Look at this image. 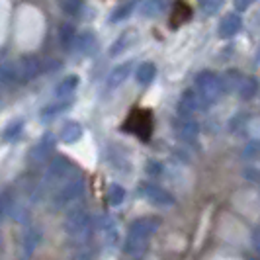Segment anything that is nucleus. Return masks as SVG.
Listing matches in <instances>:
<instances>
[{
    "label": "nucleus",
    "mask_w": 260,
    "mask_h": 260,
    "mask_svg": "<svg viewBox=\"0 0 260 260\" xmlns=\"http://www.w3.org/2000/svg\"><path fill=\"white\" fill-rule=\"evenodd\" d=\"M133 69H135V63H133V61L117 65L116 69L110 73V77H108V88H117L119 84H123V82L129 78L131 73H133Z\"/></svg>",
    "instance_id": "obj_13"
},
{
    "label": "nucleus",
    "mask_w": 260,
    "mask_h": 260,
    "mask_svg": "<svg viewBox=\"0 0 260 260\" xmlns=\"http://www.w3.org/2000/svg\"><path fill=\"white\" fill-rule=\"evenodd\" d=\"M67 108H69V102H63V104H51V106H45L43 110H41V117L43 119H53V117H57L61 112H65Z\"/></svg>",
    "instance_id": "obj_29"
},
{
    "label": "nucleus",
    "mask_w": 260,
    "mask_h": 260,
    "mask_svg": "<svg viewBox=\"0 0 260 260\" xmlns=\"http://www.w3.org/2000/svg\"><path fill=\"white\" fill-rule=\"evenodd\" d=\"M88 225H90V213L84 208H73L69 211L65 219V229L69 235L73 237L84 235L88 231Z\"/></svg>",
    "instance_id": "obj_5"
},
{
    "label": "nucleus",
    "mask_w": 260,
    "mask_h": 260,
    "mask_svg": "<svg viewBox=\"0 0 260 260\" xmlns=\"http://www.w3.org/2000/svg\"><path fill=\"white\" fill-rule=\"evenodd\" d=\"M260 156V139H252L250 143L243 147V158L247 160H254Z\"/></svg>",
    "instance_id": "obj_30"
},
{
    "label": "nucleus",
    "mask_w": 260,
    "mask_h": 260,
    "mask_svg": "<svg viewBox=\"0 0 260 260\" xmlns=\"http://www.w3.org/2000/svg\"><path fill=\"white\" fill-rule=\"evenodd\" d=\"M123 200H125V188L119 184H114L108 192V202L112 206H119V204H123Z\"/></svg>",
    "instance_id": "obj_27"
},
{
    "label": "nucleus",
    "mask_w": 260,
    "mask_h": 260,
    "mask_svg": "<svg viewBox=\"0 0 260 260\" xmlns=\"http://www.w3.org/2000/svg\"><path fill=\"white\" fill-rule=\"evenodd\" d=\"M82 190H84V180H82L80 176H77V178L71 176V178L65 180L63 186L55 192V196H53V206H55V208H65L67 204H71V202H75V200L80 198Z\"/></svg>",
    "instance_id": "obj_3"
},
{
    "label": "nucleus",
    "mask_w": 260,
    "mask_h": 260,
    "mask_svg": "<svg viewBox=\"0 0 260 260\" xmlns=\"http://www.w3.org/2000/svg\"><path fill=\"white\" fill-rule=\"evenodd\" d=\"M43 65L41 61L36 57H24L20 63H18V73H20V80H34L36 77L41 75Z\"/></svg>",
    "instance_id": "obj_10"
},
{
    "label": "nucleus",
    "mask_w": 260,
    "mask_h": 260,
    "mask_svg": "<svg viewBox=\"0 0 260 260\" xmlns=\"http://www.w3.org/2000/svg\"><path fill=\"white\" fill-rule=\"evenodd\" d=\"M53 147H55V139H53L51 135H45V137L31 149L29 158H31L34 162H41V160H45V158L53 153Z\"/></svg>",
    "instance_id": "obj_15"
},
{
    "label": "nucleus",
    "mask_w": 260,
    "mask_h": 260,
    "mask_svg": "<svg viewBox=\"0 0 260 260\" xmlns=\"http://www.w3.org/2000/svg\"><path fill=\"white\" fill-rule=\"evenodd\" d=\"M20 127H22V123H16L14 127H8V131H6V139H14V135L20 131Z\"/></svg>",
    "instance_id": "obj_40"
},
{
    "label": "nucleus",
    "mask_w": 260,
    "mask_h": 260,
    "mask_svg": "<svg viewBox=\"0 0 260 260\" xmlns=\"http://www.w3.org/2000/svg\"><path fill=\"white\" fill-rule=\"evenodd\" d=\"M241 78H243V75H241L239 71H235V69L227 71V73H225V75L221 77L223 90H225V92L237 90V88H239V84H241Z\"/></svg>",
    "instance_id": "obj_21"
},
{
    "label": "nucleus",
    "mask_w": 260,
    "mask_h": 260,
    "mask_svg": "<svg viewBox=\"0 0 260 260\" xmlns=\"http://www.w3.org/2000/svg\"><path fill=\"white\" fill-rule=\"evenodd\" d=\"M192 18V6L186 0H176L172 6V14H170V26L172 29L180 27L182 24H186Z\"/></svg>",
    "instance_id": "obj_11"
},
{
    "label": "nucleus",
    "mask_w": 260,
    "mask_h": 260,
    "mask_svg": "<svg viewBox=\"0 0 260 260\" xmlns=\"http://www.w3.org/2000/svg\"><path fill=\"white\" fill-rule=\"evenodd\" d=\"M75 172V165L67 158V156H57L53 158L49 169H47V176L45 182L47 184H63L65 180H69Z\"/></svg>",
    "instance_id": "obj_4"
},
{
    "label": "nucleus",
    "mask_w": 260,
    "mask_h": 260,
    "mask_svg": "<svg viewBox=\"0 0 260 260\" xmlns=\"http://www.w3.org/2000/svg\"><path fill=\"white\" fill-rule=\"evenodd\" d=\"M59 4L67 14H78L82 8V0H59Z\"/></svg>",
    "instance_id": "obj_33"
},
{
    "label": "nucleus",
    "mask_w": 260,
    "mask_h": 260,
    "mask_svg": "<svg viewBox=\"0 0 260 260\" xmlns=\"http://www.w3.org/2000/svg\"><path fill=\"white\" fill-rule=\"evenodd\" d=\"M258 61H260V49H258Z\"/></svg>",
    "instance_id": "obj_41"
},
{
    "label": "nucleus",
    "mask_w": 260,
    "mask_h": 260,
    "mask_svg": "<svg viewBox=\"0 0 260 260\" xmlns=\"http://www.w3.org/2000/svg\"><path fill=\"white\" fill-rule=\"evenodd\" d=\"M254 2H256V0H233V6L239 12H245V10H248Z\"/></svg>",
    "instance_id": "obj_36"
},
{
    "label": "nucleus",
    "mask_w": 260,
    "mask_h": 260,
    "mask_svg": "<svg viewBox=\"0 0 260 260\" xmlns=\"http://www.w3.org/2000/svg\"><path fill=\"white\" fill-rule=\"evenodd\" d=\"M237 90H239V96H241L243 100H250V98H254L256 92H258V82H256V78H252V77H243Z\"/></svg>",
    "instance_id": "obj_18"
},
{
    "label": "nucleus",
    "mask_w": 260,
    "mask_h": 260,
    "mask_svg": "<svg viewBox=\"0 0 260 260\" xmlns=\"http://www.w3.org/2000/svg\"><path fill=\"white\" fill-rule=\"evenodd\" d=\"M208 102L196 92V88H188L178 98V114L180 116H194L198 110H206Z\"/></svg>",
    "instance_id": "obj_6"
},
{
    "label": "nucleus",
    "mask_w": 260,
    "mask_h": 260,
    "mask_svg": "<svg viewBox=\"0 0 260 260\" xmlns=\"http://www.w3.org/2000/svg\"><path fill=\"white\" fill-rule=\"evenodd\" d=\"M252 247L256 248V252L260 254V229H256V231L252 233Z\"/></svg>",
    "instance_id": "obj_39"
},
{
    "label": "nucleus",
    "mask_w": 260,
    "mask_h": 260,
    "mask_svg": "<svg viewBox=\"0 0 260 260\" xmlns=\"http://www.w3.org/2000/svg\"><path fill=\"white\" fill-rule=\"evenodd\" d=\"M78 86V77H67L63 78L57 86H55V96L57 98H67V96H71L73 92H75V88Z\"/></svg>",
    "instance_id": "obj_19"
},
{
    "label": "nucleus",
    "mask_w": 260,
    "mask_h": 260,
    "mask_svg": "<svg viewBox=\"0 0 260 260\" xmlns=\"http://www.w3.org/2000/svg\"><path fill=\"white\" fill-rule=\"evenodd\" d=\"M167 10V0H147L143 6V14L149 16H158Z\"/></svg>",
    "instance_id": "obj_25"
},
{
    "label": "nucleus",
    "mask_w": 260,
    "mask_h": 260,
    "mask_svg": "<svg viewBox=\"0 0 260 260\" xmlns=\"http://www.w3.org/2000/svg\"><path fill=\"white\" fill-rule=\"evenodd\" d=\"M160 169H162V167H160V162H156V160H151V162L147 165V172H149L151 176H158V174H160Z\"/></svg>",
    "instance_id": "obj_37"
},
{
    "label": "nucleus",
    "mask_w": 260,
    "mask_h": 260,
    "mask_svg": "<svg viewBox=\"0 0 260 260\" xmlns=\"http://www.w3.org/2000/svg\"><path fill=\"white\" fill-rule=\"evenodd\" d=\"M137 39V34L133 31V29H127V31H123L119 38L112 43V47H110V55L112 57H117V55H121L123 51H127L131 47V43Z\"/></svg>",
    "instance_id": "obj_16"
},
{
    "label": "nucleus",
    "mask_w": 260,
    "mask_h": 260,
    "mask_svg": "<svg viewBox=\"0 0 260 260\" xmlns=\"http://www.w3.org/2000/svg\"><path fill=\"white\" fill-rule=\"evenodd\" d=\"M135 6H137V0H131V2H127V4H125V6H121V8H119L114 16H112V22H121V20L129 18L131 12L135 10Z\"/></svg>",
    "instance_id": "obj_31"
},
{
    "label": "nucleus",
    "mask_w": 260,
    "mask_h": 260,
    "mask_svg": "<svg viewBox=\"0 0 260 260\" xmlns=\"http://www.w3.org/2000/svg\"><path fill=\"white\" fill-rule=\"evenodd\" d=\"M156 77V67L153 63H141V65L135 69V80L141 84V86H147V84H151Z\"/></svg>",
    "instance_id": "obj_17"
},
{
    "label": "nucleus",
    "mask_w": 260,
    "mask_h": 260,
    "mask_svg": "<svg viewBox=\"0 0 260 260\" xmlns=\"http://www.w3.org/2000/svg\"><path fill=\"white\" fill-rule=\"evenodd\" d=\"M145 247H147V239L135 237V235H127L123 250H125L127 254H139V252H143L145 250Z\"/></svg>",
    "instance_id": "obj_22"
},
{
    "label": "nucleus",
    "mask_w": 260,
    "mask_h": 260,
    "mask_svg": "<svg viewBox=\"0 0 260 260\" xmlns=\"http://www.w3.org/2000/svg\"><path fill=\"white\" fill-rule=\"evenodd\" d=\"M158 225H160V221L155 219V217H141V219L131 223L129 235H135V237H141V239L149 241L155 235L156 229H158Z\"/></svg>",
    "instance_id": "obj_9"
},
{
    "label": "nucleus",
    "mask_w": 260,
    "mask_h": 260,
    "mask_svg": "<svg viewBox=\"0 0 260 260\" xmlns=\"http://www.w3.org/2000/svg\"><path fill=\"white\" fill-rule=\"evenodd\" d=\"M145 196L153 206H158V208H169L174 204V196L167 192L165 188L156 186V184H147L145 186Z\"/></svg>",
    "instance_id": "obj_8"
},
{
    "label": "nucleus",
    "mask_w": 260,
    "mask_h": 260,
    "mask_svg": "<svg viewBox=\"0 0 260 260\" xmlns=\"http://www.w3.org/2000/svg\"><path fill=\"white\" fill-rule=\"evenodd\" d=\"M75 38H77V31L71 24H63L61 29H59V39H61V45L65 47L67 51L73 49V43H75Z\"/></svg>",
    "instance_id": "obj_23"
},
{
    "label": "nucleus",
    "mask_w": 260,
    "mask_h": 260,
    "mask_svg": "<svg viewBox=\"0 0 260 260\" xmlns=\"http://www.w3.org/2000/svg\"><path fill=\"white\" fill-rule=\"evenodd\" d=\"M73 49L80 55H90L96 49V38L92 31H82L75 38V43H73Z\"/></svg>",
    "instance_id": "obj_14"
},
{
    "label": "nucleus",
    "mask_w": 260,
    "mask_h": 260,
    "mask_svg": "<svg viewBox=\"0 0 260 260\" xmlns=\"http://www.w3.org/2000/svg\"><path fill=\"white\" fill-rule=\"evenodd\" d=\"M0 78L4 82H16V80H20L18 63H4V65L0 67Z\"/></svg>",
    "instance_id": "obj_24"
},
{
    "label": "nucleus",
    "mask_w": 260,
    "mask_h": 260,
    "mask_svg": "<svg viewBox=\"0 0 260 260\" xmlns=\"http://www.w3.org/2000/svg\"><path fill=\"white\" fill-rule=\"evenodd\" d=\"M243 27V20L239 14H227L219 24V38L223 39H231L233 36H237Z\"/></svg>",
    "instance_id": "obj_12"
},
{
    "label": "nucleus",
    "mask_w": 260,
    "mask_h": 260,
    "mask_svg": "<svg viewBox=\"0 0 260 260\" xmlns=\"http://www.w3.org/2000/svg\"><path fill=\"white\" fill-rule=\"evenodd\" d=\"M80 137H82V125L78 121H69L61 131V139L65 143H75Z\"/></svg>",
    "instance_id": "obj_20"
},
{
    "label": "nucleus",
    "mask_w": 260,
    "mask_h": 260,
    "mask_svg": "<svg viewBox=\"0 0 260 260\" xmlns=\"http://www.w3.org/2000/svg\"><path fill=\"white\" fill-rule=\"evenodd\" d=\"M194 86H196V92L208 102H217L219 98L223 96V84H221V77L219 75H215V73H211V71H202V73H198L194 78Z\"/></svg>",
    "instance_id": "obj_2"
},
{
    "label": "nucleus",
    "mask_w": 260,
    "mask_h": 260,
    "mask_svg": "<svg viewBox=\"0 0 260 260\" xmlns=\"http://www.w3.org/2000/svg\"><path fill=\"white\" fill-rule=\"evenodd\" d=\"M223 4H225V0H200V8H202V12L208 14V16L219 12V10L223 8Z\"/></svg>",
    "instance_id": "obj_28"
},
{
    "label": "nucleus",
    "mask_w": 260,
    "mask_h": 260,
    "mask_svg": "<svg viewBox=\"0 0 260 260\" xmlns=\"http://www.w3.org/2000/svg\"><path fill=\"white\" fill-rule=\"evenodd\" d=\"M104 239L108 245H117V241H119V235H117L116 225H114L112 221H108L104 225Z\"/></svg>",
    "instance_id": "obj_32"
},
{
    "label": "nucleus",
    "mask_w": 260,
    "mask_h": 260,
    "mask_svg": "<svg viewBox=\"0 0 260 260\" xmlns=\"http://www.w3.org/2000/svg\"><path fill=\"white\" fill-rule=\"evenodd\" d=\"M247 133L254 139H260V117H252L247 121Z\"/></svg>",
    "instance_id": "obj_34"
},
{
    "label": "nucleus",
    "mask_w": 260,
    "mask_h": 260,
    "mask_svg": "<svg viewBox=\"0 0 260 260\" xmlns=\"http://www.w3.org/2000/svg\"><path fill=\"white\" fill-rule=\"evenodd\" d=\"M243 176L247 178V180H250L252 184H260V169H247L245 172H243Z\"/></svg>",
    "instance_id": "obj_35"
},
{
    "label": "nucleus",
    "mask_w": 260,
    "mask_h": 260,
    "mask_svg": "<svg viewBox=\"0 0 260 260\" xmlns=\"http://www.w3.org/2000/svg\"><path fill=\"white\" fill-rule=\"evenodd\" d=\"M39 241H41V233H39L38 229H29V231H26V235H24V248H26L27 254L38 247Z\"/></svg>",
    "instance_id": "obj_26"
},
{
    "label": "nucleus",
    "mask_w": 260,
    "mask_h": 260,
    "mask_svg": "<svg viewBox=\"0 0 260 260\" xmlns=\"http://www.w3.org/2000/svg\"><path fill=\"white\" fill-rule=\"evenodd\" d=\"M174 133L182 141H194L200 133V125L192 116H180L174 121Z\"/></svg>",
    "instance_id": "obj_7"
},
{
    "label": "nucleus",
    "mask_w": 260,
    "mask_h": 260,
    "mask_svg": "<svg viewBox=\"0 0 260 260\" xmlns=\"http://www.w3.org/2000/svg\"><path fill=\"white\" fill-rule=\"evenodd\" d=\"M121 131L139 137L143 143H149L153 135V112L147 108H135L121 123Z\"/></svg>",
    "instance_id": "obj_1"
},
{
    "label": "nucleus",
    "mask_w": 260,
    "mask_h": 260,
    "mask_svg": "<svg viewBox=\"0 0 260 260\" xmlns=\"http://www.w3.org/2000/svg\"><path fill=\"white\" fill-rule=\"evenodd\" d=\"M241 119H243V116H235L229 123V129L237 131V127H245V121H241Z\"/></svg>",
    "instance_id": "obj_38"
}]
</instances>
